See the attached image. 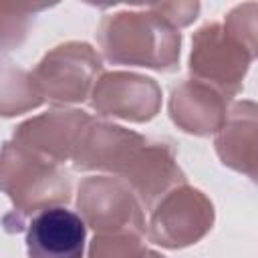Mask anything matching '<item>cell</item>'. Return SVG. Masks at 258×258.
Here are the masks:
<instances>
[{
    "label": "cell",
    "mask_w": 258,
    "mask_h": 258,
    "mask_svg": "<svg viewBox=\"0 0 258 258\" xmlns=\"http://www.w3.org/2000/svg\"><path fill=\"white\" fill-rule=\"evenodd\" d=\"M83 222L101 234L145 232L141 208L131 187L119 177H89L79 185Z\"/></svg>",
    "instance_id": "cell-6"
},
{
    "label": "cell",
    "mask_w": 258,
    "mask_h": 258,
    "mask_svg": "<svg viewBox=\"0 0 258 258\" xmlns=\"http://www.w3.org/2000/svg\"><path fill=\"white\" fill-rule=\"evenodd\" d=\"M214 222L212 202L194 187L181 185L157 200L151 212L149 238L165 248L196 244Z\"/></svg>",
    "instance_id": "cell-4"
},
{
    "label": "cell",
    "mask_w": 258,
    "mask_h": 258,
    "mask_svg": "<svg viewBox=\"0 0 258 258\" xmlns=\"http://www.w3.org/2000/svg\"><path fill=\"white\" fill-rule=\"evenodd\" d=\"M226 99L220 91L200 81H189L171 93V119L187 133L210 135L220 131L228 119Z\"/></svg>",
    "instance_id": "cell-10"
},
{
    "label": "cell",
    "mask_w": 258,
    "mask_h": 258,
    "mask_svg": "<svg viewBox=\"0 0 258 258\" xmlns=\"http://www.w3.org/2000/svg\"><path fill=\"white\" fill-rule=\"evenodd\" d=\"M91 121L83 111H48L18 125L14 129V141L58 165L75 151Z\"/></svg>",
    "instance_id": "cell-7"
},
{
    "label": "cell",
    "mask_w": 258,
    "mask_h": 258,
    "mask_svg": "<svg viewBox=\"0 0 258 258\" xmlns=\"http://www.w3.org/2000/svg\"><path fill=\"white\" fill-rule=\"evenodd\" d=\"M216 151L224 165L256 179V105L252 101L238 103L230 111L216 139Z\"/></svg>",
    "instance_id": "cell-11"
},
{
    "label": "cell",
    "mask_w": 258,
    "mask_h": 258,
    "mask_svg": "<svg viewBox=\"0 0 258 258\" xmlns=\"http://www.w3.org/2000/svg\"><path fill=\"white\" fill-rule=\"evenodd\" d=\"M40 103L42 95L38 93L32 75L10 67V62H0V115H18Z\"/></svg>",
    "instance_id": "cell-12"
},
{
    "label": "cell",
    "mask_w": 258,
    "mask_h": 258,
    "mask_svg": "<svg viewBox=\"0 0 258 258\" xmlns=\"http://www.w3.org/2000/svg\"><path fill=\"white\" fill-rule=\"evenodd\" d=\"M89 258H163L141 244L139 232L99 234L91 242Z\"/></svg>",
    "instance_id": "cell-13"
},
{
    "label": "cell",
    "mask_w": 258,
    "mask_h": 258,
    "mask_svg": "<svg viewBox=\"0 0 258 258\" xmlns=\"http://www.w3.org/2000/svg\"><path fill=\"white\" fill-rule=\"evenodd\" d=\"M0 189L6 191L18 212H40L67 204L71 185L67 173L56 163L28 151L16 141H8L0 153Z\"/></svg>",
    "instance_id": "cell-2"
},
{
    "label": "cell",
    "mask_w": 258,
    "mask_h": 258,
    "mask_svg": "<svg viewBox=\"0 0 258 258\" xmlns=\"http://www.w3.org/2000/svg\"><path fill=\"white\" fill-rule=\"evenodd\" d=\"M91 103L101 115L149 121L159 109L161 91L153 79L131 73H111L97 83Z\"/></svg>",
    "instance_id": "cell-8"
},
{
    "label": "cell",
    "mask_w": 258,
    "mask_h": 258,
    "mask_svg": "<svg viewBox=\"0 0 258 258\" xmlns=\"http://www.w3.org/2000/svg\"><path fill=\"white\" fill-rule=\"evenodd\" d=\"M256 50L246 46L234 32L220 24H208L194 36L189 71L200 83H212L224 97L242 89L244 75L254 60Z\"/></svg>",
    "instance_id": "cell-3"
},
{
    "label": "cell",
    "mask_w": 258,
    "mask_h": 258,
    "mask_svg": "<svg viewBox=\"0 0 258 258\" xmlns=\"http://www.w3.org/2000/svg\"><path fill=\"white\" fill-rule=\"evenodd\" d=\"M85 222L79 214L50 206L36 212L26 230L30 258H83Z\"/></svg>",
    "instance_id": "cell-9"
},
{
    "label": "cell",
    "mask_w": 258,
    "mask_h": 258,
    "mask_svg": "<svg viewBox=\"0 0 258 258\" xmlns=\"http://www.w3.org/2000/svg\"><path fill=\"white\" fill-rule=\"evenodd\" d=\"M99 40L111 62L173 71L179 58V32L159 14H115L103 20Z\"/></svg>",
    "instance_id": "cell-1"
},
{
    "label": "cell",
    "mask_w": 258,
    "mask_h": 258,
    "mask_svg": "<svg viewBox=\"0 0 258 258\" xmlns=\"http://www.w3.org/2000/svg\"><path fill=\"white\" fill-rule=\"evenodd\" d=\"M8 8H0V30H8V34L20 44V40L26 34V20L28 14H24V8H12L10 14H6ZM0 50H8L4 36L0 34Z\"/></svg>",
    "instance_id": "cell-14"
},
{
    "label": "cell",
    "mask_w": 258,
    "mask_h": 258,
    "mask_svg": "<svg viewBox=\"0 0 258 258\" xmlns=\"http://www.w3.org/2000/svg\"><path fill=\"white\" fill-rule=\"evenodd\" d=\"M101 60L85 42H69L48 52L36 67L32 81L42 97L58 103H79L87 97Z\"/></svg>",
    "instance_id": "cell-5"
}]
</instances>
